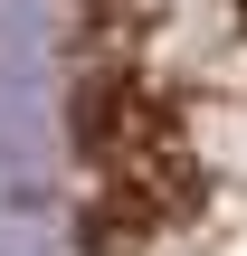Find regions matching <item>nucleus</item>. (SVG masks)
I'll return each instance as SVG.
<instances>
[{
  "mask_svg": "<svg viewBox=\"0 0 247 256\" xmlns=\"http://www.w3.org/2000/svg\"><path fill=\"white\" fill-rule=\"evenodd\" d=\"M0 256H247V0H0Z\"/></svg>",
  "mask_w": 247,
  "mask_h": 256,
  "instance_id": "obj_1",
  "label": "nucleus"
}]
</instances>
